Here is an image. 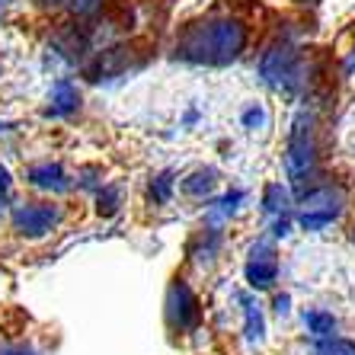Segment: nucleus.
<instances>
[{
    "label": "nucleus",
    "mask_w": 355,
    "mask_h": 355,
    "mask_svg": "<svg viewBox=\"0 0 355 355\" xmlns=\"http://www.w3.org/2000/svg\"><path fill=\"white\" fill-rule=\"evenodd\" d=\"M349 211V189L333 180H314L295 196V224L307 234H323Z\"/></svg>",
    "instance_id": "f257e3e1"
},
{
    "label": "nucleus",
    "mask_w": 355,
    "mask_h": 355,
    "mask_svg": "<svg viewBox=\"0 0 355 355\" xmlns=\"http://www.w3.org/2000/svg\"><path fill=\"white\" fill-rule=\"evenodd\" d=\"M243 42H247V35H243L240 23H205V26H192L186 39L176 45V51L192 61L224 64V61L237 58Z\"/></svg>",
    "instance_id": "f03ea898"
},
{
    "label": "nucleus",
    "mask_w": 355,
    "mask_h": 355,
    "mask_svg": "<svg viewBox=\"0 0 355 355\" xmlns=\"http://www.w3.org/2000/svg\"><path fill=\"white\" fill-rule=\"evenodd\" d=\"M243 282L257 295L275 288V282H279V250H275V240L259 237L250 247L247 263H243Z\"/></svg>",
    "instance_id": "7ed1b4c3"
},
{
    "label": "nucleus",
    "mask_w": 355,
    "mask_h": 355,
    "mask_svg": "<svg viewBox=\"0 0 355 355\" xmlns=\"http://www.w3.org/2000/svg\"><path fill=\"white\" fill-rule=\"evenodd\" d=\"M166 323L180 333H192L202 323V301L186 279H176L166 295Z\"/></svg>",
    "instance_id": "20e7f679"
},
{
    "label": "nucleus",
    "mask_w": 355,
    "mask_h": 355,
    "mask_svg": "<svg viewBox=\"0 0 355 355\" xmlns=\"http://www.w3.org/2000/svg\"><path fill=\"white\" fill-rule=\"evenodd\" d=\"M221 250H224V231L218 224H208V227H202L196 234V243L189 247V257L196 266L211 269L218 263V257H221Z\"/></svg>",
    "instance_id": "39448f33"
},
{
    "label": "nucleus",
    "mask_w": 355,
    "mask_h": 355,
    "mask_svg": "<svg viewBox=\"0 0 355 355\" xmlns=\"http://www.w3.org/2000/svg\"><path fill=\"white\" fill-rule=\"evenodd\" d=\"M240 330L253 346L266 339V314L257 295H240Z\"/></svg>",
    "instance_id": "423d86ee"
},
{
    "label": "nucleus",
    "mask_w": 355,
    "mask_h": 355,
    "mask_svg": "<svg viewBox=\"0 0 355 355\" xmlns=\"http://www.w3.org/2000/svg\"><path fill=\"white\" fill-rule=\"evenodd\" d=\"M259 205L269 218H282V215H295V189L288 182H269L259 196Z\"/></svg>",
    "instance_id": "0eeeda50"
},
{
    "label": "nucleus",
    "mask_w": 355,
    "mask_h": 355,
    "mask_svg": "<svg viewBox=\"0 0 355 355\" xmlns=\"http://www.w3.org/2000/svg\"><path fill=\"white\" fill-rule=\"evenodd\" d=\"M301 320H304V330H307V336L314 339V343H323V339H336L339 336V320H336L333 311L307 307L304 314H301Z\"/></svg>",
    "instance_id": "6e6552de"
},
{
    "label": "nucleus",
    "mask_w": 355,
    "mask_h": 355,
    "mask_svg": "<svg viewBox=\"0 0 355 355\" xmlns=\"http://www.w3.org/2000/svg\"><path fill=\"white\" fill-rule=\"evenodd\" d=\"M182 189L192 198H211V192L218 189V170H211V166L208 170H196L189 180L182 182Z\"/></svg>",
    "instance_id": "1a4fd4ad"
},
{
    "label": "nucleus",
    "mask_w": 355,
    "mask_h": 355,
    "mask_svg": "<svg viewBox=\"0 0 355 355\" xmlns=\"http://www.w3.org/2000/svg\"><path fill=\"white\" fill-rule=\"evenodd\" d=\"M243 202H247V192H243V189H231V192H224V196L218 198L215 205H211V215H215L218 221H227V218L237 215Z\"/></svg>",
    "instance_id": "9d476101"
},
{
    "label": "nucleus",
    "mask_w": 355,
    "mask_h": 355,
    "mask_svg": "<svg viewBox=\"0 0 355 355\" xmlns=\"http://www.w3.org/2000/svg\"><path fill=\"white\" fill-rule=\"evenodd\" d=\"M314 352L317 355H355V343L346 336L323 339V343H314Z\"/></svg>",
    "instance_id": "9b49d317"
},
{
    "label": "nucleus",
    "mask_w": 355,
    "mask_h": 355,
    "mask_svg": "<svg viewBox=\"0 0 355 355\" xmlns=\"http://www.w3.org/2000/svg\"><path fill=\"white\" fill-rule=\"evenodd\" d=\"M266 125H269V116H266V109L259 106V103H253V106L243 112V128H247V132H263Z\"/></svg>",
    "instance_id": "f8f14e48"
},
{
    "label": "nucleus",
    "mask_w": 355,
    "mask_h": 355,
    "mask_svg": "<svg viewBox=\"0 0 355 355\" xmlns=\"http://www.w3.org/2000/svg\"><path fill=\"white\" fill-rule=\"evenodd\" d=\"M67 3H71V10L77 17H90V13H96L103 7V0H67Z\"/></svg>",
    "instance_id": "ddd939ff"
},
{
    "label": "nucleus",
    "mask_w": 355,
    "mask_h": 355,
    "mask_svg": "<svg viewBox=\"0 0 355 355\" xmlns=\"http://www.w3.org/2000/svg\"><path fill=\"white\" fill-rule=\"evenodd\" d=\"M272 311L279 317H288L291 314V295H288V291H282V295L272 297Z\"/></svg>",
    "instance_id": "4468645a"
},
{
    "label": "nucleus",
    "mask_w": 355,
    "mask_h": 355,
    "mask_svg": "<svg viewBox=\"0 0 355 355\" xmlns=\"http://www.w3.org/2000/svg\"><path fill=\"white\" fill-rule=\"evenodd\" d=\"M349 240L355 243V221H352V227H349Z\"/></svg>",
    "instance_id": "2eb2a0df"
},
{
    "label": "nucleus",
    "mask_w": 355,
    "mask_h": 355,
    "mask_svg": "<svg viewBox=\"0 0 355 355\" xmlns=\"http://www.w3.org/2000/svg\"><path fill=\"white\" fill-rule=\"evenodd\" d=\"M42 3H61V0H42Z\"/></svg>",
    "instance_id": "dca6fc26"
}]
</instances>
